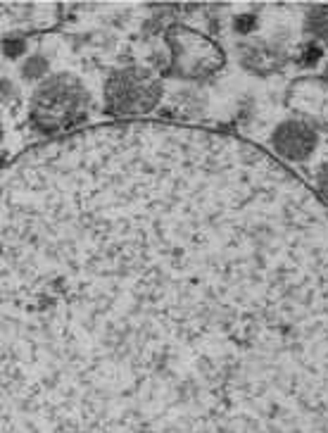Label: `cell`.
Here are the masks:
<instances>
[{
  "mask_svg": "<svg viewBox=\"0 0 328 433\" xmlns=\"http://www.w3.org/2000/svg\"><path fill=\"white\" fill-rule=\"evenodd\" d=\"M3 433H328V202L138 119L3 172Z\"/></svg>",
  "mask_w": 328,
  "mask_h": 433,
  "instance_id": "6da1fadb",
  "label": "cell"
},
{
  "mask_svg": "<svg viewBox=\"0 0 328 433\" xmlns=\"http://www.w3.org/2000/svg\"><path fill=\"white\" fill-rule=\"evenodd\" d=\"M90 112L93 95L77 74L69 72L50 74L34 88L29 100L31 126L43 136H50V141L88 129Z\"/></svg>",
  "mask_w": 328,
  "mask_h": 433,
  "instance_id": "7a4b0ae2",
  "label": "cell"
},
{
  "mask_svg": "<svg viewBox=\"0 0 328 433\" xmlns=\"http://www.w3.org/2000/svg\"><path fill=\"white\" fill-rule=\"evenodd\" d=\"M164 95V81L155 69L128 65L112 72L105 79L103 100L107 115L115 122H138L160 105Z\"/></svg>",
  "mask_w": 328,
  "mask_h": 433,
  "instance_id": "3957f363",
  "label": "cell"
},
{
  "mask_svg": "<svg viewBox=\"0 0 328 433\" xmlns=\"http://www.w3.org/2000/svg\"><path fill=\"white\" fill-rule=\"evenodd\" d=\"M164 44L169 50L166 74L186 81H200L224 67V50L209 36L193 31L184 24L164 29Z\"/></svg>",
  "mask_w": 328,
  "mask_h": 433,
  "instance_id": "277c9868",
  "label": "cell"
},
{
  "mask_svg": "<svg viewBox=\"0 0 328 433\" xmlns=\"http://www.w3.org/2000/svg\"><path fill=\"white\" fill-rule=\"evenodd\" d=\"M271 155H276L283 164H305L314 157L319 148V133L305 119H283L273 126L269 136Z\"/></svg>",
  "mask_w": 328,
  "mask_h": 433,
  "instance_id": "5b68a950",
  "label": "cell"
},
{
  "mask_svg": "<svg viewBox=\"0 0 328 433\" xmlns=\"http://www.w3.org/2000/svg\"><path fill=\"white\" fill-rule=\"evenodd\" d=\"M60 5L52 3H0V26L5 34H19L26 31H41L57 22Z\"/></svg>",
  "mask_w": 328,
  "mask_h": 433,
  "instance_id": "8992f818",
  "label": "cell"
},
{
  "mask_svg": "<svg viewBox=\"0 0 328 433\" xmlns=\"http://www.w3.org/2000/svg\"><path fill=\"white\" fill-rule=\"evenodd\" d=\"M240 65H243L247 72L252 74H271L276 69H281L283 65V55L271 46H252L247 44L245 48H240Z\"/></svg>",
  "mask_w": 328,
  "mask_h": 433,
  "instance_id": "52a82bcc",
  "label": "cell"
},
{
  "mask_svg": "<svg viewBox=\"0 0 328 433\" xmlns=\"http://www.w3.org/2000/svg\"><path fill=\"white\" fill-rule=\"evenodd\" d=\"M19 77L21 81L26 84H36L39 86L41 81H46L50 77V60H48L43 52H31L21 60L19 65Z\"/></svg>",
  "mask_w": 328,
  "mask_h": 433,
  "instance_id": "ba28073f",
  "label": "cell"
},
{
  "mask_svg": "<svg viewBox=\"0 0 328 433\" xmlns=\"http://www.w3.org/2000/svg\"><path fill=\"white\" fill-rule=\"evenodd\" d=\"M305 29L309 36L328 46V5H314L305 19Z\"/></svg>",
  "mask_w": 328,
  "mask_h": 433,
  "instance_id": "9c48e42d",
  "label": "cell"
},
{
  "mask_svg": "<svg viewBox=\"0 0 328 433\" xmlns=\"http://www.w3.org/2000/svg\"><path fill=\"white\" fill-rule=\"evenodd\" d=\"M26 36H19V34H5L3 36V57L10 62L15 60H21V57L26 55Z\"/></svg>",
  "mask_w": 328,
  "mask_h": 433,
  "instance_id": "30bf717a",
  "label": "cell"
},
{
  "mask_svg": "<svg viewBox=\"0 0 328 433\" xmlns=\"http://www.w3.org/2000/svg\"><path fill=\"white\" fill-rule=\"evenodd\" d=\"M171 100H174V105H179L181 110H200L202 108V95L197 93V90H191V88H181V90H174V95H171Z\"/></svg>",
  "mask_w": 328,
  "mask_h": 433,
  "instance_id": "8fae6325",
  "label": "cell"
},
{
  "mask_svg": "<svg viewBox=\"0 0 328 433\" xmlns=\"http://www.w3.org/2000/svg\"><path fill=\"white\" fill-rule=\"evenodd\" d=\"M314 189H316V193H319L328 202V162H324L319 169H316V174H314Z\"/></svg>",
  "mask_w": 328,
  "mask_h": 433,
  "instance_id": "7c38bea8",
  "label": "cell"
},
{
  "mask_svg": "<svg viewBox=\"0 0 328 433\" xmlns=\"http://www.w3.org/2000/svg\"><path fill=\"white\" fill-rule=\"evenodd\" d=\"M12 98H19V90L12 88V81H10V77H3V105L8 108L10 100Z\"/></svg>",
  "mask_w": 328,
  "mask_h": 433,
  "instance_id": "4fadbf2b",
  "label": "cell"
}]
</instances>
